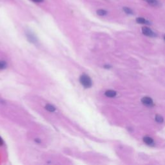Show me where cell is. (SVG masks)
<instances>
[{"label":"cell","mask_w":165,"mask_h":165,"mask_svg":"<svg viewBox=\"0 0 165 165\" xmlns=\"http://www.w3.org/2000/svg\"><path fill=\"white\" fill-rule=\"evenodd\" d=\"M79 81L81 84L84 87L86 88V89H89V88H90L92 86V80H91L89 76H87L86 74H83L82 76H81Z\"/></svg>","instance_id":"1"},{"label":"cell","mask_w":165,"mask_h":165,"mask_svg":"<svg viewBox=\"0 0 165 165\" xmlns=\"http://www.w3.org/2000/svg\"><path fill=\"white\" fill-rule=\"evenodd\" d=\"M142 32L144 35L147 36H150V37H153L156 36V34L153 32L151 30L150 28L147 27H143L142 28Z\"/></svg>","instance_id":"2"},{"label":"cell","mask_w":165,"mask_h":165,"mask_svg":"<svg viewBox=\"0 0 165 165\" xmlns=\"http://www.w3.org/2000/svg\"><path fill=\"white\" fill-rule=\"evenodd\" d=\"M141 102L144 104L146 105V106H153V100L149 97H143L142 99H141Z\"/></svg>","instance_id":"3"},{"label":"cell","mask_w":165,"mask_h":165,"mask_svg":"<svg viewBox=\"0 0 165 165\" xmlns=\"http://www.w3.org/2000/svg\"><path fill=\"white\" fill-rule=\"evenodd\" d=\"M26 35L28 40H29L30 42H32V43H36V42H37L36 37L32 33L30 32H27L26 33Z\"/></svg>","instance_id":"4"},{"label":"cell","mask_w":165,"mask_h":165,"mask_svg":"<svg viewBox=\"0 0 165 165\" xmlns=\"http://www.w3.org/2000/svg\"><path fill=\"white\" fill-rule=\"evenodd\" d=\"M143 141L146 144H147L148 145H152L153 144V140L152 138H150V137L146 136L143 138Z\"/></svg>","instance_id":"5"},{"label":"cell","mask_w":165,"mask_h":165,"mask_svg":"<svg viewBox=\"0 0 165 165\" xmlns=\"http://www.w3.org/2000/svg\"><path fill=\"white\" fill-rule=\"evenodd\" d=\"M105 96L108 97H114L116 96V92L114 90H107L106 92H105Z\"/></svg>","instance_id":"6"},{"label":"cell","mask_w":165,"mask_h":165,"mask_svg":"<svg viewBox=\"0 0 165 165\" xmlns=\"http://www.w3.org/2000/svg\"><path fill=\"white\" fill-rule=\"evenodd\" d=\"M144 1H145L148 4L153 6H156L159 5V2H158L157 0H144Z\"/></svg>","instance_id":"7"},{"label":"cell","mask_w":165,"mask_h":165,"mask_svg":"<svg viewBox=\"0 0 165 165\" xmlns=\"http://www.w3.org/2000/svg\"><path fill=\"white\" fill-rule=\"evenodd\" d=\"M136 22L140 24H150V22L146 20L145 18H143V17H138V18L136 19Z\"/></svg>","instance_id":"8"},{"label":"cell","mask_w":165,"mask_h":165,"mask_svg":"<svg viewBox=\"0 0 165 165\" xmlns=\"http://www.w3.org/2000/svg\"><path fill=\"white\" fill-rule=\"evenodd\" d=\"M45 109L50 112H54L55 111L56 108L53 106V105H52L50 104H47L46 106H45Z\"/></svg>","instance_id":"9"},{"label":"cell","mask_w":165,"mask_h":165,"mask_svg":"<svg viewBox=\"0 0 165 165\" xmlns=\"http://www.w3.org/2000/svg\"><path fill=\"white\" fill-rule=\"evenodd\" d=\"M97 15L103 16L107 14V11H106V10H103V9H99V10H97Z\"/></svg>","instance_id":"10"},{"label":"cell","mask_w":165,"mask_h":165,"mask_svg":"<svg viewBox=\"0 0 165 165\" xmlns=\"http://www.w3.org/2000/svg\"><path fill=\"white\" fill-rule=\"evenodd\" d=\"M156 121L157 122H159V123H162V122L164 121V119H163V117L162 116H161V115H156Z\"/></svg>","instance_id":"11"},{"label":"cell","mask_w":165,"mask_h":165,"mask_svg":"<svg viewBox=\"0 0 165 165\" xmlns=\"http://www.w3.org/2000/svg\"><path fill=\"white\" fill-rule=\"evenodd\" d=\"M123 9L125 12L126 14H133L132 10L130 9V8L126 7V6H125V7H123V9Z\"/></svg>","instance_id":"12"},{"label":"cell","mask_w":165,"mask_h":165,"mask_svg":"<svg viewBox=\"0 0 165 165\" xmlns=\"http://www.w3.org/2000/svg\"><path fill=\"white\" fill-rule=\"evenodd\" d=\"M6 63L4 61H0V70L4 69L6 68Z\"/></svg>","instance_id":"13"},{"label":"cell","mask_w":165,"mask_h":165,"mask_svg":"<svg viewBox=\"0 0 165 165\" xmlns=\"http://www.w3.org/2000/svg\"><path fill=\"white\" fill-rule=\"evenodd\" d=\"M30 1L36 3H43L44 1V0H30Z\"/></svg>","instance_id":"14"},{"label":"cell","mask_w":165,"mask_h":165,"mask_svg":"<svg viewBox=\"0 0 165 165\" xmlns=\"http://www.w3.org/2000/svg\"><path fill=\"white\" fill-rule=\"evenodd\" d=\"M3 143V140H2V139L1 138H0V145H2Z\"/></svg>","instance_id":"15"},{"label":"cell","mask_w":165,"mask_h":165,"mask_svg":"<svg viewBox=\"0 0 165 165\" xmlns=\"http://www.w3.org/2000/svg\"><path fill=\"white\" fill-rule=\"evenodd\" d=\"M164 40H165V35H164Z\"/></svg>","instance_id":"16"}]
</instances>
